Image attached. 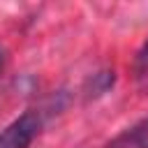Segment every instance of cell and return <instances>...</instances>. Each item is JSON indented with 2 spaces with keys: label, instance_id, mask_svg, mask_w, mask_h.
Returning a JSON list of instances; mask_svg holds the SVG:
<instances>
[{
  "label": "cell",
  "instance_id": "5",
  "mask_svg": "<svg viewBox=\"0 0 148 148\" xmlns=\"http://www.w3.org/2000/svg\"><path fill=\"white\" fill-rule=\"evenodd\" d=\"M5 60H7V49L0 44V72H2V67H5Z\"/></svg>",
  "mask_w": 148,
  "mask_h": 148
},
{
  "label": "cell",
  "instance_id": "1",
  "mask_svg": "<svg viewBox=\"0 0 148 148\" xmlns=\"http://www.w3.org/2000/svg\"><path fill=\"white\" fill-rule=\"evenodd\" d=\"M44 127V118L39 111L28 109L9 125L0 130V148H30Z\"/></svg>",
  "mask_w": 148,
  "mask_h": 148
},
{
  "label": "cell",
  "instance_id": "4",
  "mask_svg": "<svg viewBox=\"0 0 148 148\" xmlns=\"http://www.w3.org/2000/svg\"><path fill=\"white\" fill-rule=\"evenodd\" d=\"M132 79L136 83V88L148 95V39L139 46L134 60H132Z\"/></svg>",
  "mask_w": 148,
  "mask_h": 148
},
{
  "label": "cell",
  "instance_id": "3",
  "mask_svg": "<svg viewBox=\"0 0 148 148\" xmlns=\"http://www.w3.org/2000/svg\"><path fill=\"white\" fill-rule=\"evenodd\" d=\"M113 83H116V72H113V69H99V72H95V74L86 81L83 92H86L88 99H97V97L106 95V92L113 88Z\"/></svg>",
  "mask_w": 148,
  "mask_h": 148
},
{
  "label": "cell",
  "instance_id": "2",
  "mask_svg": "<svg viewBox=\"0 0 148 148\" xmlns=\"http://www.w3.org/2000/svg\"><path fill=\"white\" fill-rule=\"evenodd\" d=\"M104 148H148V118L125 127Z\"/></svg>",
  "mask_w": 148,
  "mask_h": 148
}]
</instances>
